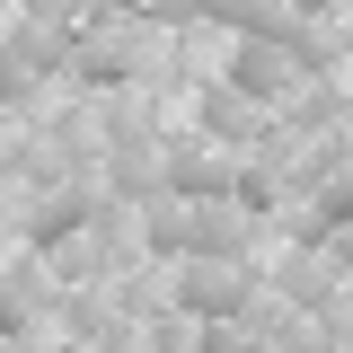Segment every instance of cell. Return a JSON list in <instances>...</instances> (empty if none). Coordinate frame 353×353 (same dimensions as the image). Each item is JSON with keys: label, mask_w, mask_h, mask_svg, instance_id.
Wrapping results in <instances>:
<instances>
[{"label": "cell", "mask_w": 353, "mask_h": 353, "mask_svg": "<svg viewBox=\"0 0 353 353\" xmlns=\"http://www.w3.org/2000/svg\"><path fill=\"white\" fill-rule=\"evenodd\" d=\"M88 212H97V185H62L27 212V230H36V248H62L71 230H88Z\"/></svg>", "instance_id": "6"}, {"label": "cell", "mask_w": 353, "mask_h": 353, "mask_svg": "<svg viewBox=\"0 0 353 353\" xmlns=\"http://www.w3.org/2000/svg\"><path fill=\"white\" fill-rule=\"evenodd\" d=\"M212 132H221V141H239V132H256V97H239V88H221V97H212Z\"/></svg>", "instance_id": "8"}, {"label": "cell", "mask_w": 353, "mask_h": 353, "mask_svg": "<svg viewBox=\"0 0 353 353\" xmlns=\"http://www.w3.org/2000/svg\"><path fill=\"white\" fill-rule=\"evenodd\" d=\"M309 221H318V230H336V221H353V168L336 176V185H318V212H309Z\"/></svg>", "instance_id": "9"}, {"label": "cell", "mask_w": 353, "mask_h": 353, "mask_svg": "<svg viewBox=\"0 0 353 353\" xmlns=\"http://www.w3.org/2000/svg\"><path fill=\"white\" fill-rule=\"evenodd\" d=\"M27 318H36V292H27V283H9V274H0V336H18V327H27Z\"/></svg>", "instance_id": "10"}, {"label": "cell", "mask_w": 353, "mask_h": 353, "mask_svg": "<svg viewBox=\"0 0 353 353\" xmlns=\"http://www.w3.org/2000/svg\"><path fill=\"white\" fill-rule=\"evenodd\" d=\"M292 80H301V53H292V44H265V36H248L239 62H230V88H239V97H283Z\"/></svg>", "instance_id": "5"}, {"label": "cell", "mask_w": 353, "mask_h": 353, "mask_svg": "<svg viewBox=\"0 0 353 353\" xmlns=\"http://www.w3.org/2000/svg\"><path fill=\"white\" fill-rule=\"evenodd\" d=\"M141 239H150V248H185V256H230V248H248L256 230H248V203H185V194H150Z\"/></svg>", "instance_id": "2"}, {"label": "cell", "mask_w": 353, "mask_h": 353, "mask_svg": "<svg viewBox=\"0 0 353 353\" xmlns=\"http://www.w3.org/2000/svg\"><path fill=\"white\" fill-rule=\"evenodd\" d=\"M176 62V27H159V18H97V27H80L71 36V71L80 80H159Z\"/></svg>", "instance_id": "1"}, {"label": "cell", "mask_w": 353, "mask_h": 353, "mask_svg": "<svg viewBox=\"0 0 353 353\" xmlns=\"http://www.w3.org/2000/svg\"><path fill=\"white\" fill-rule=\"evenodd\" d=\"M176 301L194 309V318H239V309H248V274L221 265V256H194L176 274Z\"/></svg>", "instance_id": "4"}, {"label": "cell", "mask_w": 353, "mask_h": 353, "mask_svg": "<svg viewBox=\"0 0 353 353\" xmlns=\"http://www.w3.org/2000/svg\"><path fill=\"white\" fill-rule=\"evenodd\" d=\"M336 256H345V265H353V221H336Z\"/></svg>", "instance_id": "11"}, {"label": "cell", "mask_w": 353, "mask_h": 353, "mask_svg": "<svg viewBox=\"0 0 353 353\" xmlns=\"http://www.w3.org/2000/svg\"><path fill=\"white\" fill-rule=\"evenodd\" d=\"M194 353H274L256 327H239V318H203V345Z\"/></svg>", "instance_id": "7"}, {"label": "cell", "mask_w": 353, "mask_h": 353, "mask_svg": "<svg viewBox=\"0 0 353 353\" xmlns=\"http://www.w3.org/2000/svg\"><path fill=\"white\" fill-rule=\"evenodd\" d=\"M44 71H71V36L36 18V27H18V36H0V97H27Z\"/></svg>", "instance_id": "3"}]
</instances>
